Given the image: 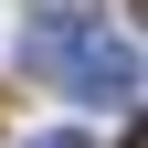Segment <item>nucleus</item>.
<instances>
[{
    "label": "nucleus",
    "instance_id": "nucleus-2",
    "mask_svg": "<svg viewBox=\"0 0 148 148\" xmlns=\"http://www.w3.org/2000/svg\"><path fill=\"white\" fill-rule=\"evenodd\" d=\"M21 148H85V138H74V127H42V138H21Z\"/></svg>",
    "mask_w": 148,
    "mask_h": 148
},
{
    "label": "nucleus",
    "instance_id": "nucleus-1",
    "mask_svg": "<svg viewBox=\"0 0 148 148\" xmlns=\"http://www.w3.org/2000/svg\"><path fill=\"white\" fill-rule=\"evenodd\" d=\"M64 85H74L85 106H138V42L85 21V32L64 42Z\"/></svg>",
    "mask_w": 148,
    "mask_h": 148
}]
</instances>
